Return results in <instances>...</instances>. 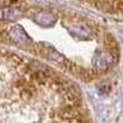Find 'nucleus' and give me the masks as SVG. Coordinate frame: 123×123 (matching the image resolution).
Instances as JSON below:
<instances>
[{
	"mask_svg": "<svg viewBox=\"0 0 123 123\" xmlns=\"http://www.w3.org/2000/svg\"><path fill=\"white\" fill-rule=\"evenodd\" d=\"M9 36H10V38H11L14 42H16V43H21L22 41H25L26 39V33L22 31V28L21 27H18V26H15L11 31H10V33H9Z\"/></svg>",
	"mask_w": 123,
	"mask_h": 123,
	"instance_id": "nucleus-2",
	"label": "nucleus"
},
{
	"mask_svg": "<svg viewBox=\"0 0 123 123\" xmlns=\"http://www.w3.org/2000/svg\"><path fill=\"white\" fill-rule=\"evenodd\" d=\"M21 11L16 7H3L0 9V20L4 21H14L17 17H20Z\"/></svg>",
	"mask_w": 123,
	"mask_h": 123,
	"instance_id": "nucleus-1",
	"label": "nucleus"
}]
</instances>
